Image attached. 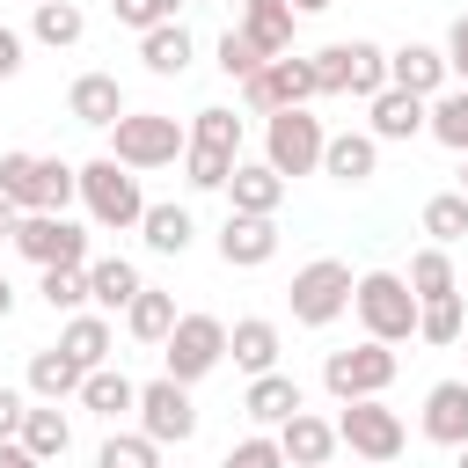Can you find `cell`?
<instances>
[{
  "label": "cell",
  "instance_id": "16",
  "mask_svg": "<svg viewBox=\"0 0 468 468\" xmlns=\"http://www.w3.org/2000/svg\"><path fill=\"white\" fill-rule=\"evenodd\" d=\"M366 110H373V139H380V146H388V139H417V132H431V102L410 95V88H380Z\"/></svg>",
  "mask_w": 468,
  "mask_h": 468
},
{
  "label": "cell",
  "instance_id": "23",
  "mask_svg": "<svg viewBox=\"0 0 468 468\" xmlns=\"http://www.w3.org/2000/svg\"><path fill=\"white\" fill-rule=\"evenodd\" d=\"M241 410L256 417V424H292L300 410H307V395H300V380L292 373H263V380H249V395H241Z\"/></svg>",
  "mask_w": 468,
  "mask_h": 468
},
{
  "label": "cell",
  "instance_id": "54",
  "mask_svg": "<svg viewBox=\"0 0 468 468\" xmlns=\"http://www.w3.org/2000/svg\"><path fill=\"white\" fill-rule=\"evenodd\" d=\"M461 197H468V168H461Z\"/></svg>",
  "mask_w": 468,
  "mask_h": 468
},
{
  "label": "cell",
  "instance_id": "55",
  "mask_svg": "<svg viewBox=\"0 0 468 468\" xmlns=\"http://www.w3.org/2000/svg\"><path fill=\"white\" fill-rule=\"evenodd\" d=\"M461 468H468V446H461Z\"/></svg>",
  "mask_w": 468,
  "mask_h": 468
},
{
  "label": "cell",
  "instance_id": "12",
  "mask_svg": "<svg viewBox=\"0 0 468 468\" xmlns=\"http://www.w3.org/2000/svg\"><path fill=\"white\" fill-rule=\"evenodd\" d=\"M271 256H278V219L227 212V227H219V263H227V271H263Z\"/></svg>",
  "mask_w": 468,
  "mask_h": 468
},
{
  "label": "cell",
  "instance_id": "35",
  "mask_svg": "<svg viewBox=\"0 0 468 468\" xmlns=\"http://www.w3.org/2000/svg\"><path fill=\"white\" fill-rule=\"evenodd\" d=\"M431 139H439V146H453V154L468 161V88L431 95Z\"/></svg>",
  "mask_w": 468,
  "mask_h": 468
},
{
  "label": "cell",
  "instance_id": "52",
  "mask_svg": "<svg viewBox=\"0 0 468 468\" xmlns=\"http://www.w3.org/2000/svg\"><path fill=\"white\" fill-rule=\"evenodd\" d=\"M7 314H15V285L0 278V322H7Z\"/></svg>",
  "mask_w": 468,
  "mask_h": 468
},
{
  "label": "cell",
  "instance_id": "56",
  "mask_svg": "<svg viewBox=\"0 0 468 468\" xmlns=\"http://www.w3.org/2000/svg\"><path fill=\"white\" fill-rule=\"evenodd\" d=\"M29 7H44V0H29Z\"/></svg>",
  "mask_w": 468,
  "mask_h": 468
},
{
  "label": "cell",
  "instance_id": "10",
  "mask_svg": "<svg viewBox=\"0 0 468 468\" xmlns=\"http://www.w3.org/2000/svg\"><path fill=\"white\" fill-rule=\"evenodd\" d=\"M139 431L154 439V446H183V439H197V402H190V388L183 380H146L139 388Z\"/></svg>",
  "mask_w": 468,
  "mask_h": 468
},
{
  "label": "cell",
  "instance_id": "24",
  "mask_svg": "<svg viewBox=\"0 0 468 468\" xmlns=\"http://www.w3.org/2000/svg\"><path fill=\"white\" fill-rule=\"evenodd\" d=\"M292 7L285 0H241V29H249V44L263 51V58H292Z\"/></svg>",
  "mask_w": 468,
  "mask_h": 468
},
{
  "label": "cell",
  "instance_id": "41",
  "mask_svg": "<svg viewBox=\"0 0 468 468\" xmlns=\"http://www.w3.org/2000/svg\"><path fill=\"white\" fill-rule=\"evenodd\" d=\"M183 176H190V190H227V176H234V161L190 139V154H183Z\"/></svg>",
  "mask_w": 468,
  "mask_h": 468
},
{
  "label": "cell",
  "instance_id": "22",
  "mask_svg": "<svg viewBox=\"0 0 468 468\" xmlns=\"http://www.w3.org/2000/svg\"><path fill=\"white\" fill-rule=\"evenodd\" d=\"M227 358H234V366H241L249 380L278 373V322H263V314L234 322V329H227Z\"/></svg>",
  "mask_w": 468,
  "mask_h": 468
},
{
  "label": "cell",
  "instance_id": "27",
  "mask_svg": "<svg viewBox=\"0 0 468 468\" xmlns=\"http://www.w3.org/2000/svg\"><path fill=\"white\" fill-rule=\"evenodd\" d=\"M190 51H197V44H190V29H183V22H161V29H146V37H139L146 73H161V80H176V73L190 66Z\"/></svg>",
  "mask_w": 468,
  "mask_h": 468
},
{
  "label": "cell",
  "instance_id": "1",
  "mask_svg": "<svg viewBox=\"0 0 468 468\" xmlns=\"http://www.w3.org/2000/svg\"><path fill=\"white\" fill-rule=\"evenodd\" d=\"M351 307H358V322H366L373 344H410L417 336V314H424L402 271H366L358 292H351Z\"/></svg>",
  "mask_w": 468,
  "mask_h": 468
},
{
  "label": "cell",
  "instance_id": "25",
  "mask_svg": "<svg viewBox=\"0 0 468 468\" xmlns=\"http://www.w3.org/2000/svg\"><path fill=\"white\" fill-rule=\"evenodd\" d=\"M15 439H22V446L44 461V468H51V461H66V446H73V424H66V410H58V402H37V410L22 417V431H15Z\"/></svg>",
  "mask_w": 468,
  "mask_h": 468
},
{
  "label": "cell",
  "instance_id": "3",
  "mask_svg": "<svg viewBox=\"0 0 468 468\" xmlns=\"http://www.w3.org/2000/svg\"><path fill=\"white\" fill-rule=\"evenodd\" d=\"M80 205H88V219L95 227H139L146 219V190H139V168H124V161H110V154H95L88 168H80Z\"/></svg>",
  "mask_w": 468,
  "mask_h": 468
},
{
  "label": "cell",
  "instance_id": "58",
  "mask_svg": "<svg viewBox=\"0 0 468 468\" xmlns=\"http://www.w3.org/2000/svg\"><path fill=\"white\" fill-rule=\"evenodd\" d=\"M461 344H468V336H461Z\"/></svg>",
  "mask_w": 468,
  "mask_h": 468
},
{
  "label": "cell",
  "instance_id": "51",
  "mask_svg": "<svg viewBox=\"0 0 468 468\" xmlns=\"http://www.w3.org/2000/svg\"><path fill=\"white\" fill-rule=\"evenodd\" d=\"M292 15H322V7H336V0H285Z\"/></svg>",
  "mask_w": 468,
  "mask_h": 468
},
{
  "label": "cell",
  "instance_id": "42",
  "mask_svg": "<svg viewBox=\"0 0 468 468\" xmlns=\"http://www.w3.org/2000/svg\"><path fill=\"white\" fill-rule=\"evenodd\" d=\"M44 307L51 314H80V300H88V271H44Z\"/></svg>",
  "mask_w": 468,
  "mask_h": 468
},
{
  "label": "cell",
  "instance_id": "49",
  "mask_svg": "<svg viewBox=\"0 0 468 468\" xmlns=\"http://www.w3.org/2000/svg\"><path fill=\"white\" fill-rule=\"evenodd\" d=\"M0 468H44V461H37L22 439H0Z\"/></svg>",
  "mask_w": 468,
  "mask_h": 468
},
{
  "label": "cell",
  "instance_id": "5",
  "mask_svg": "<svg viewBox=\"0 0 468 468\" xmlns=\"http://www.w3.org/2000/svg\"><path fill=\"white\" fill-rule=\"evenodd\" d=\"M388 380H395V344H373V336H366V344L322 358V388H329L336 402H380Z\"/></svg>",
  "mask_w": 468,
  "mask_h": 468
},
{
  "label": "cell",
  "instance_id": "21",
  "mask_svg": "<svg viewBox=\"0 0 468 468\" xmlns=\"http://www.w3.org/2000/svg\"><path fill=\"white\" fill-rule=\"evenodd\" d=\"M139 292H146V278H139V263H132V256H95V263H88V300H95L102 314L132 307Z\"/></svg>",
  "mask_w": 468,
  "mask_h": 468
},
{
  "label": "cell",
  "instance_id": "19",
  "mask_svg": "<svg viewBox=\"0 0 468 468\" xmlns=\"http://www.w3.org/2000/svg\"><path fill=\"white\" fill-rule=\"evenodd\" d=\"M424 439L431 446H468V380H439L431 395H424Z\"/></svg>",
  "mask_w": 468,
  "mask_h": 468
},
{
  "label": "cell",
  "instance_id": "6",
  "mask_svg": "<svg viewBox=\"0 0 468 468\" xmlns=\"http://www.w3.org/2000/svg\"><path fill=\"white\" fill-rule=\"evenodd\" d=\"M322 146H329V132H322V117H307V110H278V117H263V161L292 183V176H314L322 168Z\"/></svg>",
  "mask_w": 468,
  "mask_h": 468
},
{
  "label": "cell",
  "instance_id": "37",
  "mask_svg": "<svg viewBox=\"0 0 468 468\" xmlns=\"http://www.w3.org/2000/svg\"><path fill=\"white\" fill-rule=\"evenodd\" d=\"M95 468H161V446L146 431H110L102 453H95Z\"/></svg>",
  "mask_w": 468,
  "mask_h": 468
},
{
  "label": "cell",
  "instance_id": "20",
  "mask_svg": "<svg viewBox=\"0 0 468 468\" xmlns=\"http://www.w3.org/2000/svg\"><path fill=\"white\" fill-rule=\"evenodd\" d=\"M373 168H380V139H373V132H329L322 176H336V183H373Z\"/></svg>",
  "mask_w": 468,
  "mask_h": 468
},
{
  "label": "cell",
  "instance_id": "2",
  "mask_svg": "<svg viewBox=\"0 0 468 468\" xmlns=\"http://www.w3.org/2000/svg\"><path fill=\"white\" fill-rule=\"evenodd\" d=\"M183 154H190V132L161 110H124L110 124V161H124V168H168Z\"/></svg>",
  "mask_w": 468,
  "mask_h": 468
},
{
  "label": "cell",
  "instance_id": "46",
  "mask_svg": "<svg viewBox=\"0 0 468 468\" xmlns=\"http://www.w3.org/2000/svg\"><path fill=\"white\" fill-rule=\"evenodd\" d=\"M446 73H461V88H468V15H453V29H446Z\"/></svg>",
  "mask_w": 468,
  "mask_h": 468
},
{
  "label": "cell",
  "instance_id": "36",
  "mask_svg": "<svg viewBox=\"0 0 468 468\" xmlns=\"http://www.w3.org/2000/svg\"><path fill=\"white\" fill-rule=\"evenodd\" d=\"M344 51H351V88H344V95H366V102H373V95L388 88V51L366 44V37H351Z\"/></svg>",
  "mask_w": 468,
  "mask_h": 468
},
{
  "label": "cell",
  "instance_id": "59",
  "mask_svg": "<svg viewBox=\"0 0 468 468\" xmlns=\"http://www.w3.org/2000/svg\"><path fill=\"white\" fill-rule=\"evenodd\" d=\"M388 468H395V461H388Z\"/></svg>",
  "mask_w": 468,
  "mask_h": 468
},
{
  "label": "cell",
  "instance_id": "39",
  "mask_svg": "<svg viewBox=\"0 0 468 468\" xmlns=\"http://www.w3.org/2000/svg\"><path fill=\"white\" fill-rule=\"evenodd\" d=\"M417 336H424V344H461V336H468V322H461V292H453V300H424Z\"/></svg>",
  "mask_w": 468,
  "mask_h": 468
},
{
  "label": "cell",
  "instance_id": "13",
  "mask_svg": "<svg viewBox=\"0 0 468 468\" xmlns=\"http://www.w3.org/2000/svg\"><path fill=\"white\" fill-rule=\"evenodd\" d=\"M73 197H80V168H66L58 154H37V161H29V183H22L15 205H22V212H66Z\"/></svg>",
  "mask_w": 468,
  "mask_h": 468
},
{
  "label": "cell",
  "instance_id": "31",
  "mask_svg": "<svg viewBox=\"0 0 468 468\" xmlns=\"http://www.w3.org/2000/svg\"><path fill=\"white\" fill-rule=\"evenodd\" d=\"M80 402H88L95 417H110V424H117L124 410H139V388H132V380H124L117 366H95V373L80 380Z\"/></svg>",
  "mask_w": 468,
  "mask_h": 468
},
{
  "label": "cell",
  "instance_id": "48",
  "mask_svg": "<svg viewBox=\"0 0 468 468\" xmlns=\"http://www.w3.org/2000/svg\"><path fill=\"white\" fill-rule=\"evenodd\" d=\"M15 73H22V29L0 22V80H15Z\"/></svg>",
  "mask_w": 468,
  "mask_h": 468
},
{
  "label": "cell",
  "instance_id": "38",
  "mask_svg": "<svg viewBox=\"0 0 468 468\" xmlns=\"http://www.w3.org/2000/svg\"><path fill=\"white\" fill-rule=\"evenodd\" d=\"M190 139L212 146V154H227V161H241V117H234V110H197Z\"/></svg>",
  "mask_w": 468,
  "mask_h": 468
},
{
  "label": "cell",
  "instance_id": "18",
  "mask_svg": "<svg viewBox=\"0 0 468 468\" xmlns=\"http://www.w3.org/2000/svg\"><path fill=\"white\" fill-rule=\"evenodd\" d=\"M278 453H285V468H329V453H336V424L314 417V410H300L292 424H278Z\"/></svg>",
  "mask_w": 468,
  "mask_h": 468
},
{
  "label": "cell",
  "instance_id": "17",
  "mask_svg": "<svg viewBox=\"0 0 468 468\" xmlns=\"http://www.w3.org/2000/svg\"><path fill=\"white\" fill-rule=\"evenodd\" d=\"M227 197H234V212L278 219V205H285V176H278L271 161H234V176H227Z\"/></svg>",
  "mask_w": 468,
  "mask_h": 468
},
{
  "label": "cell",
  "instance_id": "43",
  "mask_svg": "<svg viewBox=\"0 0 468 468\" xmlns=\"http://www.w3.org/2000/svg\"><path fill=\"white\" fill-rule=\"evenodd\" d=\"M307 66H314V88H322V95H344V88H351V51H344V44H322Z\"/></svg>",
  "mask_w": 468,
  "mask_h": 468
},
{
  "label": "cell",
  "instance_id": "57",
  "mask_svg": "<svg viewBox=\"0 0 468 468\" xmlns=\"http://www.w3.org/2000/svg\"><path fill=\"white\" fill-rule=\"evenodd\" d=\"M161 468H168V461H161Z\"/></svg>",
  "mask_w": 468,
  "mask_h": 468
},
{
  "label": "cell",
  "instance_id": "40",
  "mask_svg": "<svg viewBox=\"0 0 468 468\" xmlns=\"http://www.w3.org/2000/svg\"><path fill=\"white\" fill-rule=\"evenodd\" d=\"M263 66H271V58L249 44V29H227V37H219V73H227V80H256Z\"/></svg>",
  "mask_w": 468,
  "mask_h": 468
},
{
  "label": "cell",
  "instance_id": "34",
  "mask_svg": "<svg viewBox=\"0 0 468 468\" xmlns=\"http://www.w3.org/2000/svg\"><path fill=\"white\" fill-rule=\"evenodd\" d=\"M424 234H431V249L468 241V197H461V190H439V197L424 205Z\"/></svg>",
  "mask_w": 468,
  "mask_h": 468
},
{
  "label": "cell",
  "instance_id": "47",
  "mask_svg": "<svg viewBox=\"0 0 468 468\" xmlns=\"http://www.w3.org/2000/svg\"><path fill=\"white\" fill-rule=\"evenodd\" d=\"M22 417H29L22 388H7V380H0V439H15V431H22Z\"/></svg>",
  "mask_w": 468,
  "mask_h": 468
},
{
  "label": "cell",
  "instance_id": "8",
  "mask_svg": "<svg viewBox=\"0 0 468 468\" xmlns=\"http://www.w3.org/2000/svg\"><path fill=\"white\" fill-rule=\"evenodd\" d=\"M15 249H22L37 271H88V234H80L66 212H22Z\"/></svg>",
  "mask_w": 468,
  "mask_h": 468
},
{
  "label": "cell",
  "instance_id": "33",
  "mask_svg": "<svg viewBox=\"0 0 468 468\" xmlns=\"http://www.w3.org/2000/svg\"><path fill=\"white\" fill-rule=\"evenodd\" d=\"M410 292H417V307L424 300H453L461 285H453V256L446 249H417L410 256Z\"/></svg>",
  "mask_w": 468,
  "mask_h": 468
},
{
  "label": "cell",
  "instance_id": "32",
  "mask_svg": "<svg viewBox=\"0 0 468 468\" xmlns=\"http://www.w3.org/2000/svg\"><path fill=\"white\" fill-rule=\"evenodd\" d=\"M80 7L73 0H44V7H29V37L37 44H51V51H66V44H80Z\"/></svg>",
  "mask_w": 468,
  "mask_h": 468
},
{
  "label": "cell",
  "instance_id": "15",
  "mask_svg": "<svg viewBox=\"0 0 468 468\" xmlns=\"http://www.w3.org/2000/svg\"><path fill=\"white\" fill-rule=\"evenodd\" d=\"M66 110H73V124L110 132V124L124 117V88H117V73H80V80L66 88Z\"/></svg>",
  "mask_w": 468,
  "mask_h": 468
},
{
  "label": "cell",
  "instance_id": "7",
  "mask_svg": "<svg viewBox=\"0 0 468 468\" xmlns=\"http://www.w3.org/2000/svg\"><path fill=\"white\" fill-rule=\"evenodd\" d=\"M219 358H227V322H219V314H183V322L168 329V344H161V373L183 380V388L205 380Z\"/></svg>",
  "mask_w": 468,
  "mask_h": 468
},
{
  "label": "cell",
  "instance_id": "14",
  "mask_svg": "<svg viewBox=\"0 0 468 468\" xmlns=\"http://www.w3.org/2000/svg\"><path fill=\"white\" fill-rule=\"evenodd\" d=\"M388 88H410V95H446V51L439 44H402L388 51Z\"/></svg>",
  "mask_w": 468,
  "mask_h": 468
},
{
  "label": "cell",
  "instance_id": "30",
  "mask_svg": "<svg viewBox=\"0 0 468 468\" xmlns=\"http://www.w3.org/2000/svg\"><path fill=\"white\" fill-rule=\"evenodd\" d=\"M80 380H88V373H80L58 344L29 358V395H37V402H66V395H80Z\"/></svg>",
  "mask_w": 468,
  "mask_h": 468
},
{
  "label": "cell",
  "instance_id": "29",
  "mask_svg": "<svg viewBox=\"0 0 468 468\" xmlns=\"http://www.w3.org/2000/svg\"><path fill=\"white\" fill-rule=\"evenodd\" d=\"M176 322H183V314H176V292H161V285H146V292L124 307V329H132L139 344H168Z\"/></svg>",
  "mask_w": 468,
  "mask_h": 468
},
{
  "label": "cell",
  "instance_id": "26",
  "mask_svg": "<svg viewBox=\"0 0 468 468\" xmlns=\"http://www.w3.org/2000/svg\"><path fill=\"white\" fill-rule=\"evenodd\" d=\"M58 351L80 366V373H95V366H110V314H73L66 329H58Z\"/></svg>",
  "mask_w": 468,
  "mask_h": 468
},
{
  "label": "cell",
  "instance_id": "53",
  "mask_svg": "<svg viewBox=\"0 0 468 468\" xmlns=\"http://www.w3.org/2000/svg\"><path fill=\"white\" fill-rule=\"evenodd\" d=\"M183 7H190V0H161V15H168V22H176V15H183Z\"/></svg>",
  "mask_w": 468,
  "mask_h": 468
},
{
  "label": "cell",
  "instance_id": "45",
  "mask_svg": "<svg viewBox=\"0 0 468 468\" xmlns=\"http://www.w3.org/2000/svg\"><path fill=\"white\" fill-rule=\"evenodd\" d=\"M110 7H117V22H124V29H139V37L168 22V15H161V0H110Z\"/></svg>",
  "mask_w": 468,
  "mask_h": 468
},
{
  "label": "cell",
  "instance_id": "44",
  "mask_svg": "<svg viewBox=\"0 0 468 468\" xmlns=\"http://www.w3.org/2000/svg\"><path fill=\"white\" fill-rule=\"evenodd\" d=\"M219 468H285V453H278V439H271V431H256V439H234Z\"/></svg>",
  "mask_w": 468,
  "mask_h": 468
},
{
  "label": "cell",
  "instance_id": "9",
  "mask_svg": "<svg viewBox=\"0 0 468 468\" xmlns=\"http://www.w3.org/2000/svg\"><path fill=\"white\" fill-rule=\"evenodd\" d=\"M402 417L388 410V402H344V417H336V446H351L358 461H373V468H388L395 453H402Z\"/></svg>",
  "mask_w": 468,
  "mask_h": 468
},
{
  "label": "cell",
  "instance_id": "4",
  "mask_svg": "<svg viewBox=\"0 0 468 468\" xmlns=\"http://www.w3.org/2000/svg\"><path fill=\"white\" fill-rule=\"evenodd\" d=\"M351 292H358V278H351V263H336V256H314V263H300L292 271V322L300 329H329L344 307H351Z\"/></svg>",
  "mask_w": 468,
  "mask_h": 468
},
{
  "label": "cell",
  "instance_id": "11",
  "mask_svg": "<svg viewBox=\"0 0 468 468\" xmlns=\"http://www.w3.org/2000/svg\"><path fill=\"white\" fill-rule=\"evenodd\" d=\"M322 88H314V66L292 51V58H271L256 80H241V102L249 110H263V117H278V110H307Z\"/></svg>",
  "mask_w": 468,
  "mask_h": 468
},
{
  "label": "cell",
  "instance_id": "50",
  "mask_svg": "<svg viewBox=\"0 0 468 468\" xmlns=\"http://www.w3.org/2000/svg\"><path fill=\"white\" fill-rule=\"evenodd\" d=\"M15 227H22V205H15V197H0V241H15Z\"/></svg>",
  "mask_w": 468,
  "mask_h": 468
},
{
  "label": "cell",
  "instance_id": "28",
  "mask_svg": "<svg viewBox=\"0 0 468 468\" xmlns=\"http://www.w3.org/2000/svg\"><path fill=\"white\" fill-rule=\"evenodd\" d=\"M139 234H146V249H154V256H183V249L197 241V219H190L183 205H146Z\"/></svg>",
  "mask_w": 468,
  "mask_h": 468
}]
</instances>
